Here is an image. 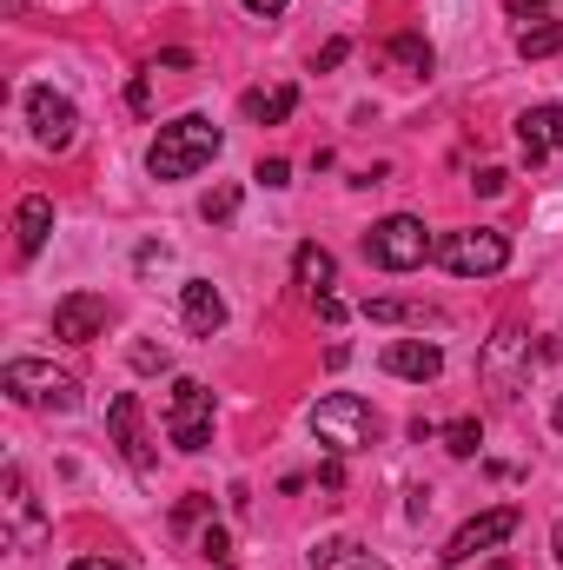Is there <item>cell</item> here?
Here are the masks:
<instances>
[{
  "instance_id": "6da1fadb",
  "label": "cell",
  "mask_w": 563,
  "mask_h": 570,
  "mask_svg": "<svg viewBox=\"0 0 563 570\" xmlns=\"http://www.w3.org/2000/svg\"><path fill=\"white\" fill-rule=\"evenodd\" d=\"M219 146H226V134L206 114H179V120L159 127V140L146 146V173L152 179H192L199 166L219 159Z\"/></svg>"
},
{
  "instance_id": "7a4b0ae2",
  "label": "cell",
  "mask_w": 563,
  "mask_h": 570,
  "mask_svg": "<svg viewBox=\"0 0 563 570\" xmlns=\"http://www.w3.org/2000/svg\"><path fill=\"white\" fill-rule=\"evenodd\" d=\"M312 438L332 451V458H352V451H372L378 444V412L358 399V392H332L312 405Z\"/></svg>"
},
{
  "instance_id": "3957f363",
  "label": "cell",
  "mask_w": 563,
  "mask_h": 570,
  "mask_svg": "<svg viewBox=\"0 0 563 570\" xmlns=\"http://www.w3.org/2000/svg\"><path fill=\"white\" fill-rule=\"evenodd\" d=\"M0 392L13 405H27V412H73L80 405V379L73 372H53L47 358H7Z\"/></svg>"
},
{
  "instance_id": "277c9868",
  "label": "cell",
  "mask_w": 563,
  "mask_h": 570,
  "mask_svg": "<svg viewBox=\"0 0 563 570\" xmlns=\"http://www.w3.org/2000/svg\"><path fill=\"white\" fill-rule=\"evenodd\" d=\"M431 253H437V246H431L424 219H412V213H385V219L365 233V259H372L378 273H418Z\"/></svg>"
},
{
  "instance_id": "5b68a950",
  "label": "cell",
  "mask_w": 563,
  "mask_h": 570,
  "mask_svg": "<svg viewBox=\"0 0 563 570\" xmlns=\"http://www.w3.org/2000/svg\"><path fill=\"white\" fill-rule=\"evenodd\" d=\"M437 259H444V273H457V279H497V273L511 266V239H504L497 226H464V233H444Z\"/></svg>"
},
{
  "instance_id": "8992f818",
  "label": "cell",
  "mask_w": 563,
  "mask_h": 570,
  "mask_svg": "<svg viewBox=\"0 0 563 570\" xmlns=\"http://www.w3.org/2000/svg\"><path fill=\"white\" fill-rule=\"evenodd\" d=\"M517 524H524V511H517V504H497V511H477L471 524H457V531H451V544L437 551V564H451V570H471L477 558H491L497 544H511V538H517Z\"/></svg>"
},
{
  "instance_id": "52a82bcc",
  "label": "cell",
  "mask_w": 563,
  "mask_h": 570,
  "mask_svg": "<svg viewBox=\"0 0 563 570\" xmlns=\"http://www.w3.org/2000/svg\"><path fill=\"white\" fill-rule=\"evenodd\" d=\"M166 438L179 451H206L213 444V392L199 379H172V392H166Z\"/></svg>"
},
{
  "instance_id": "ba28073f",
  "label": "cell",
  "mask_w": 563,
  "mask_h": 570,
  "mask_svg": "<svg viewBox=\"0 0 563 570\" xmlns=\"http://www.w3.org/2000/svg\"><path fill=\"white\" fill-rule=\"evenodd\" d=\"M504 13L517 20V53L524 60L563 53V0H504Z\"/></svg>"
},
{
  "instance_id": "9c48e42d",
  "label": "cell",
  "mask_w": 563,
  "mask_h": 570,
  "mask_svg": "<svg viewBox=\"0 0 563 570\" xmlns=\"http://www.w3.org/2000/svg\"><path fill=\"white\" fill-rule=\"evenodd\" d=\"M0 504H7V544L13 551H33L40 538H47V511H40V498H33V484H27V471L20 464H7L0 471Z\"/></svg>"
},
{
  "instance_id": "30bf717a",
  "label": "cell",
  "mask_w": 563,
  "mask_h": 570,
  "mask_svg": "<svg viewBox=\"0 0 563 570\" xmlns=\"http://www.w3.org/2000/svg\"><path fill=\"white\" fill-rule=\"evenodd\" d=\"M27 127H33V140L47 146V153H67V146L80 140V114H73V100L53 94V87H33V94H27Z\"/></svg>"
},
{
  "instance_id": "8fae6325",
  "label": "cell",
  "mask_w": 563,
  "mask_h": 570,
  "mask_svg": "<svg viewBox=\"0 0 563 570\" xmlns=\"http://www.w3.org/2000/svg\"><path fill=\"white\" fill-rule=\"evenodd\" d=\"M531 365H537V352H531V338H524L517 325H504V332L491 338V352H484V379H491L504 399H511V392L531 379Z\"/></svg>"
},
{
  "instance_id": "7c38bea8",
  "label": "cell",
  "mask_w": 563,
  "mask_h": 570,
  "mask_svg": "<svg viewBox=\"0 0 563 570\" xmlns=\"http://www.w3.org/2000/svg\"><path fill=\"white\" fill-rule=\"evenodd\" d=\"M107 431H113V444H120V458H127V471L134 478H152V444H146V425H140V399L134 392H120L113 405H107Z\"/></svg>"
},
{
  "instance_id": "4fadbf2b",
  "label": "cell",
  "mask_w": 563,
  "mask_h": 570,
  "mask_svg": "<svg viewBox=\"0 0 563 570\" xmlns=\"http://www.w3.org/2000/svg\"><path fill=\"white\" fill-rule=\"evenodd\" d=\"M100 332H107V298H100V292H67V298L53 305V338L93 345Z\"/></svg>"
},
{
  "instance_id": "5bb4252c",
  "label": "cell",
  "mask_w": 563,
  "mask_h": 570,
  "mask_svg": "<svg viewBox=\"0 0 563 570\" xmlns=\"http://www.w3.org/2000/svg\"><path fill=\"white\" fill-rule=\"evenodd\" d=\"M179 318H186L192 338H213V332L226 325V298H219V285L213 279H186L179 285Z\"/></svg>"
},
{
  "instance_id": "9a60e30c",
  "label": "cell",
  "mask_w": 563,
  "mask_h": 570,
  "mask_svg": "<svg viewBox=\"0 0 563 570\" xmlns=\"http://www.w3.org/2000/svg\"><path fill=\"white\" fill-rule=\"evenodd\" d=\"M385 372H392V379H412V385H431V379L444 372V352H437L431 338H392V345H385Z\"/></svg>"
},
{
  "instance_id": "2e32d148",
  "label": "cell",
  "mask_w": 563,
  "mask_h": 570,
  "mask_svg": "<svg viewBox=\"0 0 563 570\" xmlns=\"http://www.w3.org/2000/svg\"><path fill=\"white\" fill-rule=\"evenodd\" d=\"M517 146H524L531 166H544L551 153H563V107H531L517 120Z\"/></svg>"
},
{
  "instance_id": "e0dca14e",
  "label": "cell",
  "mask_w": 563,
  "mask_h": 570,
  "mask_svg": "<svg viewBox=\"0 0 563 570\" xmlns=\"http://www.w3.org/2000/svg\"><path fill=\"white\" fill-rule=\"evenodd\" d=\"M47 233H53V199H47V193H27V199L13 206V253L33 259V253L47 246Z\"/></svg>"
},
{
  "instance_id": "ac0fdd59",
  "label": "cell",
  "mask_w": 563,
  "mask_h": 570,
  "mask_svg": "<svg viewBox=\"0 0 563 570\" xmlns=\"http://www.w3.org/2000/svg\"><path fill=\"white\" fill-rule=\"evenodd\" d=\"M292 285H305L312 298H318V292H332V285H338V259H332L325 246H312V239H305V246L292 253Z\"/></svg>"
},
{
  "instance_id": "d6986e66",
  "label": "cell",
  "mask_w": 563,
  "mask_h": 570,
  "mask_svg": "<svg viewBox=\"0 0 563 570\" xmlns=\"http://www.w3.org/2000/svg\"><path fill=\"white\" fill-rule=\"evenodd\" d=\"M312 570H392L385 558H372L358 538H325L318 551H312Z\"/></svg>"
},
{
  "instance_id": "ffe728a7",
  "label": "cell",
  "mask_w": 563,
  "mask_h": 570,
  "mask_svg": "<svg viewBox=\"0 0 563 570\" xmlns=\"http://www.w3.org/2000/svg\"><path fill=\"white\" fill-rule=\"evenodd\" d=\"M292 107H298V87H253L246 94V120L253 127H279V120H292Z\"/></svg>"
},
{
  "instance_id": "44dd1931",
  "label": "cell",
  "mask_w": 563,
  "mask_h": 570,
  "mask_svg": "<svg viewBox=\"0 0 563 570\" xmlns=\"http://www.w3.org/2000/svg\"><path fill=\"white\" fill-rule=\"evenodd\" d=\"M365 318H378V325H437V312L418 305V298H365Z\"/></svg>"
},
{
  "instance_id": "7402d4cb",
  "label": "cell",
  "mask_w": 563,
  "mask_h": 570,
  "mask_svg": "<svg viewBox=\"0 0 563 570\" xmlns=\"http://www.w3.org/2000/svg\"><path fill=\"white\" fill-rule=\"evenodd\" d=\"M385 53H392V67H398V73H412V80H424V73L437 67V53H431V40H424V33H398Z\"/></svg>"
},
{
  "instance_id": "603a6c76",
  "label": "cell",
  "mask_w": 563,
  "mask_h": 570,
  "mask_svg": "<svg viewBox=\"0 0 563 570\" xmlns=\"http://www.w3.org/2000/svg\"><path fill=\"white\" fill-rule=\"evenodd\" d=\"M477 444H484V425H477V419H451V425H444V451H451V458H477Z\"/></svg>"
},
{
  "instance_id": "cb8c5ba5",
  "label": "cell",
  "mask_w": 563,
  "mask_h": 570,
  "mask_svg": "<svg viewBox=\"0 0 563 570\" xmlns=\"http://www.w3.org/2000/svg\"><path fill=\"white\" fill-rule=\"evenodd\" d=\"M199 558L226 570V558H233V538H226V524H199Z\"/></svg>"
},
{
  "instance_id": "d4e9b609",
  "label": "cell",
  "mask_w": 563,
  "mask_h": 570,
  "mask_svg": "<svg viewBox=\"0 0 563 570\" xmlns=\"http://www.w3.org/2000/svg\"><path fill=\"white\" fill-rule=\"evenodd\" d=\"M233 213H239V186H213L199 199V219H233Z\"/></svg>"
},
{
  "instance_id": "484cf974",
  "label": "cell",
  "mask_w": 563,
  "mask_h": 570,
  "mask_svg": "<svg viewBox=\"0 0 563 570\" xmlns=\"http://www.w3.org/2000/svg\"><path fill=\"white\" fill-rule=\"evenodd\" d=\"M192 524H213V498H206V491H192V498L179 504V531H192Z\"/></svg>"
},
{
  "instance_id": "4316f807",
  "label": "cell",
  "mask_w": 563,
  "mask_h": 570,
  "mask_svg": "<svg viewBox=\"0 0 563 570\" xmlns=\"http://www.w3.org/2000/svg\"><path fill=\"white\" fill-rule=\"evenodd\" d=\"M253 179H259L266 193H285V186H292V166H285V159H259V173H253Z\"/></svg>"
},
{
  "instance_id": "83f0119b",
  "label": "cell",
  "mask_w": 563,
  "mask_h": 570,
  "mask_svg": "<svg viewBox=\"0 0 563 570\" xmlns=\"http://www.w3.org/2000/svg\"><path fill=\"white\" fill-rule=\"evenodd\" d=\"M345 53H352V40H325L312 67H318V73H332V67H345Z\"/></svg>"
},
{
  "instance_id": "f1b7e54d",
  "label": "cell",
  "mask_w": 563,
  "mask_h": 570,
  "mask_svg": "<svg viewBox=\"0 0 563 570\" xmlns=\"http://www.w3.org/2000/svg\"><path fill=\"white\" fill-rule=\"evenodd\" d=\"M134 372H166V345H134Z\"/></svg>"
},
{
  "instance_id": "f546056e",
  "label": "cell",
  "mask_w": 563,
  "mask_h": 570,
  "mask_svg": "<svg viewBox=\"0 0 563 570\" xmlns=\"http://www.w3.org/2000/svg\"><path fill=\"white\" fill-rule=\"evenodd\" d=\"M312 305H318V318H325V325H338V318H345V298H338V292H318Z\"/></svg>"
},
{
  "instance_id": "4dcf8cb0",
  "label": "cell",
  "mask_w": 563,
  "mask_h": 570,
  "mask_svg": "<svg viewBox=\"0 0 563 570\" xmlns=\"http://www.w3.org/2000/svg\"><path fill=\"white\" fill-rule=\"evenodd\" d=\"M471 186H477V193H504V186H511V173H497V166H484V173H477Z\"/></svg>"
},
{
  "instance_id": "1f68e13d",
  "label": "cell",
  "mask_w": 563,
  "mask_h": 570,
  "mask_svg": "<svg viewBox=\"0 0 563 570\" xmlns=\"http://www.w3.org/2000/svg\"><path fill=\"white\" fill-rule=\"evenodd\" d=\"M239 7H246V13H259V20H279L292 0H239Z\"/></svg>"
},
{
  "instance_id": "d6a6232c",
  "label": "cell",
  "mask_w": 563,
  "mask_h": 570,
  "mask_svg": "<svg viewBox=\"0 0 563 570\" xmlns=\"http://www.w3.org/2000/svg\"><path fill=\"white\" fill-rule=\"evenodd\" d=\"M67 570H134V564H120V558H80V564H67Z\"/></svg>"
},
{
  "instance_id": "836d02e7",
  "label": "cell",
  "mask_w": 563,
  "mask_h": 570,
  "mask_svg": "<svg viewBox=\"0 0 563 570\" xmlns=\"http://www.w3.org/2000/svg\"><path fill=\"white\" fill-rule=\"evenodd\" d=\"M146 100H152V94H146V73H140V80L127 87V107H134V114H146Z\"/></svg>"
},
{
  "instance_id": "e575fe53",
  "label": "cell",
  "mask_w": 563,
  "mask_h": 570,
  "mask_svg": "<svg viewBox=\"0 0 563 570\" xmlns=\"http://www.w3.org/2000/svg\"><path fill=\"white\" fill-rule=\"evenodd\" d=\"M551 558H557V564H563V524H557V538H551Z\"/></svg>"
},
{
  "instance_id": "d590c367",
  "label": "cell",
  "mask_w": 563,
  "mask_h": 570,
  "mask_svg": "<svg viewBox=\"0 0 563 570\" xmlns=\"http://www.w3.org/2000/svg\"><path fill=\"white\" fill-rule=\"evenodd\" d=\"M551 425H557V431H563V399H557V412H551Z\"/></svg>"
},
{
  "instance_id": "8d00e7d4",
  "label": "cell",
  "mask_w": 563,
  "mask_h": 570,
  "mask_svg": "<svg viewBox=\"0 0 563 570\" xmlns=\"http://www.w3.org/2000/svg\"><path fill=\"white\" fill-rule=\"evenodd\" d=\"M491 570H504V564H491Z\"/></svg>"
}]
</instances>
